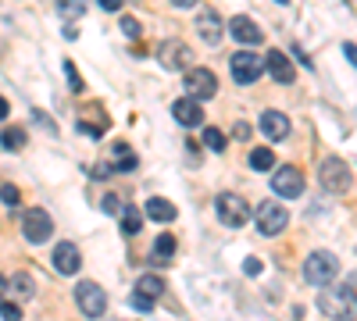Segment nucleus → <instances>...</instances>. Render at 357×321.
I'll list each match as a JSON object with an SVG mask.
<instances>
[{
    "label": "nucleus",
    "mask_w": 357,
    "mask_h": 321,
    "mask_svg": "<svg viewBox=\"0 0 357 321\" xmlns=\"http://www.w3.org/2000/svg\"><path fill=\"white\" fill-rule=\"evenodd\" d=\"M336 275H340V257L329 253V250H314V253L304 260V279H307L311 285H329Z\"/></svg>",
    "instance_id": "obj_1"
},
{
    "label": "nucleus",
    "mask_w": 357,
    "mask_h": 321,
    "mask_svg": "<svg viewBox=\"0 0 357 321\" xmlns=\"http://www.w3.org/2000/svg\"><path fill=\"white\" fill-rule=\"evenodd\" d=\"M215 211H218V221L229 225V228H243L250 221V203L240 193H218Z\"/></svg>",
    "instance_id": "obj_2"
},
{
    "label": "nucleus",
    "mask_w": 357,
    "mask_h": 321,
    "mask_svg": "<svg viewBox=\"0 0 357 321\" xmlns=\"http://www.w3.org/2000/svg\"><path fill=\"white\" fill-rule=\"evenodd\" d=\"M318 182L329 189V193L343 196V193L354 186V179H350V164H343V157H325L321 168H318Z\"/></svg>",
    "instance_id": "obj_3"
},
{
    "label": "nucleus",
    "mask_w": 357,
    "mask_h": 321,
    "mask_svg": "<svg viewBox=\"0 0 357 321\" xmlns=\"http://www.w3.org/2000/svg\"><path fill=\"white\" fill-rule=\"evenodd\" d=\"M286 225H289V214L282 203H272V200L257 203V232L261 236H279V232H286Z\"/></svg>",
    "instance_id": "obj_4"
},
{
    "label": "nucleus",
    "mask_w": 357,
    "mask_h": 321,
    "mask_svg": "<svg viewBox=\"0 0 357 321\" xmlns=\"http://www.w3.org/2000/svg\"><path fill=\"white\" fill-rule=\"evenodd\" d=\"M183 86H186V93H190L193 100H211V97L218 93V79H215L211 68H193V65H190Z\"/></svg>",
    "instance_id": "obj_5"
},
{
    "label": "nucleus",
    "mask_w": 357,
    "mask_h": 321,
    "mask_svg": "<svg viewBox=\"0 0 357 321\" xmlns=\"http://www.w3.org/2000/svg\"><path fill=\"white\" fill-rule=\"evenodd\" d=\"M75 304L86 318H104L107 311V293L97 285V282H79L75 285Z\"/></svg>",
    "instance_id": "obj_6"
},
{
    "label": "nucleus",
    "mask_w": 357,
    "mask_h": 321,
    "mask_svg": "<svg viewBox=\"0 0 357 321\" xmlns=\"http://www.w3.org/2000/svg\"><path fill=\"white\" fill-rule=\"evenodd\" d=\"M229 68H232V79L240 82V86H250V82H257L264 75V61H261L257 54H250V50L232 54L229 57Z\"/></svg>",
    "instance_id": "obj_7"
},
{
    "label": "nucleus",
    "mask_w": 357,
    "mask_h": 321,
    "mask_svg": "<svg viewBox=\"0 0 357 321\" xmlns=\"http://www.w3.org/2000/svg\"><path fill=\"white\" fill-rule=\"evenodd\" d=\"M158 61H161V68H168V72H186V68L193 65V50H190L183 40H165V43L158 47Z\"/></svg>",
    "instance_id": "obj_8"
},
{
    "label": "nucleus",
    "mask_w": 357,
    "mask_h": 321,
    "mask_svg": "<svg viewBox=\"0 0 357 321\" xmlns=\"http://www.w3.org/2000/svg\"><path fill=\"white\" fill-rule=\"evenodd\" d=\"M318 307H321L325 318H354V275L347 279V289H340V297L321 293Z\"/></svg>",
    "instance_id": "obj_9"
},
{
    "label": "nucleus",
    "mask_w": 357,
    "mask_h": 321,
    "mask_svg": "<svg viewBox=\"0 0 357 321\" xmlns=\"http://www.w3.org/2000/svg\"><path fill=\"white\" fill-rule=\"evenodd\" d=\"M50 232H54V221L43 208H29V214L22 218V236L29 243H47L50 240Z\"/></svg>",
    "instance_id": "obj_10"
},
{
    "label": "nucleus",
    "mask_w": 357,
    "mask_h": 321,
    "mask_svg": "<svg viewBox=\"0 0 357 321\" xmlns=\"http://www.w3.org/2000/svg\"><path fill=\"white\" fill-rule=\"evenodd\" d=\"M50 265H54L57 275H79L82 253H79L75 243H57V246H54V257H50Z\"/></svg>",
    "instance_id": "obj_11"
},
{
    "label": "nucleus",
    "mask_w": 357,
    "mask_h": 321,
    "mask_svg": "<svg viewBox=\"0 0 357 321\" xmlns=\"http://www.w3.org/2000/svg\"><path fill=\"white\" fill-rule=\"evenodd\" d=\"M272 189L279 193V196H286V200H293V196H301L304 193V175H301V168H279L275 175H272Z\"/></svg>",
    "instance_id": "obj_12"
},
{
    "label": "nucleus",
    "mask_w": 357,
    "mask_h": 321,
    "mask_svg": "<svg viewBox=\"0 0 357 321\" xmlns=\"http://www.w3.org/2000/svg\"><path fill=\"white\" fill-rule=\"evenodd\" d=\"M197 33L204 36L207 47H218V43H222V33H225V22L218 18V11L200 8V15H197Z\"/></svg>",
    "instance_id": "obj_13"
},
{
    "label": "nucleus",
    "mask_w": 357,
    "mask_h": 321,
    "mask_svg": "<svg viewBox=\"0 0 357 321\" xmlns=\"http://www.w3.org/2000/svg\"><path fill=\"white\" fill-rule=\"evenodd\" d=\"M229 36H232V40H240L243 47H257V43L264 40V33L257 29V22H254V18H247V15L229 18Z\"/></svg>",
    "instance_id": "obj_14"
},
{
    "label": "nucleus",
    "mask_w": 357,
    "mask_h": 321,
    "mask_svg": "<svg viewBox=\"0 0 357 321\" xmlns=\"http://www.w3.org/2000/svg\"><path fill=\"white\" fill-rule=\"evenodd\" d=\"M264 72H272V79L282 82V86L296 79V68H293V61H289L282 50H268V57H264Z\"/></svg>",
    "instance_id": "obj_15"
},
{
    "label": "nucleus",
    "mask_w": 357,
    "mask_h": 321,
    "mask_svg": "<svg viewBox=\"0 0 357 321\" xmlns=\"http://www.w3.org/2000/svg\"><path fill=\"white\" fill-rule=\"evenodd\" d=\"M107 111H104V104H89L86 111H82V122H79V129L82 132H89V136H104L107 132Z\"/></svg>",
    "instance_id": "obj_16"
},
{
    "label": "nucleus",
    "mask_w": 357,
    "mask_h": 321,
    "mask_svg": "<svg viewBox=\"0 0 357 321\" xmlns=\"http://www.w3.org/2000/svg\"><path fill=\"white\" fill-rule=\"evenodd\" d=\"M172 114H175V122H178V125H186V129L200 125V118H204V111H200V100H193V97H183V100H175V104H172Z\"/></svg>",
    "instance_id": "obj_17"
},
{
    "label": "nucleus",
    "mask_w": 357,
    "mask_h": 321,
    "mask_svg": "<svg viewBox=\"0 0 357 321\" xmlns=\"http://www.w3.org/2000/svg\"><path fill=\"white\" fill-rule=\"evenodd\" d=\"M261 132L268 139H286L289 136V118H286L282 111H264L261 114Z\"/></svg>",
    "instance_id": "obj_18"
},
{
    "label": "nucleus",
    "mask_w": 357,
    "mask_h": 321,
    "mask_svg": "<svg viewBox=\"0 0 357 321\" xmlns=\"http://www.w3.org/2000/svg\"><path fill=\"white\" fill-rule=\"evenodd\" d=\"M143 211H146V218H154V221H161V225H165V221H175V214H178L175 203H168L165 196H151V200L143 203Z\"/></svg>",
    "instance_id": "obj_19"
},
{
    "label": "nucleus",
    "mask_w": 357,
    "mask_h": 321,
    "mask_svg": "<svg viewBox=\"0 0 357 321\" xmlns=\"http://www.w3.org/2000/svg\"><path fill=\"white\" fill-rule=\"evenodd\" d=\"M175 236L172 232H161L158 236V243H154V253H151V265L154 268H165V265H172V253H175Z\"/></svg>",
    "instance_id": "obj_20"
},
{
    "label": "nucleus",
    "mask_w": 357,
    "mask_h": 321,
    "mask_svg": "<svg viewBox=\"0 0 357 321\" xmlns=\"http://www.w3.org/2000/svg\"><path fill=\"white\" fill-rule=\"evenodd\" d=\"M139 161H136V154L129 150V143H114V150H111V168L114 171H132Z\"/></svg>",
    "instance_id": "obj_21"
},
{
    "label": "nucleus",
    "mask_w": 357,
    "mask_h": 321,
    "mask_svg": "<svg viewBox=\"0 0 357 321\" xmlns=\"http://www.w3.org/2000/svg\"><path fill=\"white\" fill-rule=\"evenodd\" d=\"M82 15H86V0H57V18L79 22Z\"/></svg>",
    "instance_id": "obj_22"
},
{
    "label": "nucleus",
    "mask_w": 357,
    "mask_h": 321,
    "mask_svg": "<svg viewBox=\"0 0 357 321\" xmlns=\"http://www.w3.org/2000/svg\"><path fill=\"white\" fill-rule=\"evenodd\" d=\"M136 293H146V297L158 300V297L165 293V279H161V275H143V279L136 282Z\"/></svg>",
    "instance_id": "obj_23"
},
{
    "label": "nucleus",
    "mask_w": 357,
    "mask_h": 321,
    "mask_svg": "<svg viewBox=\"0 0 357 321\" xmlns=\"http://www.w3.org/2000/svg\"><path fill=\"white\" fill-rule=\"evenodd\" d=\"M118 214H122V232H126V236H136V232H139V225H143V214H139V208H122Z\"/></svg>",
    "instance_id": "obj_24"
},
{
    "label": "nucleus",
    "mask_w": 357,
    "mask_h": 321,
    "mask_svg": "<svg viewBox=\"0 0 357 321\" xmlns=\"http://www.w3.org/2000/svg\"><path fill=\"white\" fill-rule=\"evenodd\" d=\"M250 168H257V171L275 168V154L268 150V147H254V150H250Z\"/></svg>",
    "instance_id": "obj_25"
},
{
    "label": "nucleus",
    "mask_w": 357,
    "mask_h": 321,
    "mask_svg": "<svg viewBox=\"0 0 357 321\" xmlns=\"http://www.w3.org/2000/svg\"><path fill=\"white\" fill-rule=\"evenodd\" d=\"M8 289H11V293H18V297H33V289H36V285H33V279H29L25 272H18V275L8 282Z\"/></svg>",
    "instance_id": "obj_26"
},
{
    "label": "nucleus",
    "mask_w": 357,
    "mask_h": 321,
    "mask_svg": "<svg viewBox=\"0 0 357 321\" xmlns=\"http://www.w3.org/2000/svg\"><path fill=\"white\" fill-rule=\"evenodd\" d=\"M204 143H207L215 154H222V150H225V132H222V129H204Z\"/></svg>",
    "instance_id": "obj_27"
},
{
    "label": "nucleus",
    "mask_w": 357,
    "mask_h": 321,
    "mask_svg": "<svg viewBox=\"0 0 357 321\" xmlns=\"http://www.w3.org/2000/svg\"><path fill=\"white\" fill-rule=\"evenodd\" d=\"M4 147L8 150H22L25 147V132L22 129H4Z\"/></svg>",
    "instance_id": "obj_28"
},
{
    "label": "nucleus",
    "mask_w": 357,
    "mask_h": 321,
    "mask_svg": "<svg viewBox=\"0 0 357 321\" xmlns=\"http://www.w3.org/2000/svg\"><path fill=\"white\" fill-rule=\"evenodd\" d=\"M0 200H4V208H18V200H22L18 186H0Z\"/></svg>",
    "instance_id": "obj_29"
},
{
    "label": "nucleus",
    "mask_w": 357,
    "mask_h": 321,
    "mask_svg": "<svg viewBox=\"0 0 357 321\" xmlns=\"http://www.w3.org/2000/svg\"><path fill=\"white\" fill-rule=\"evenodd\" d=\"M65 75H68V86H72V93H82L86 86H82V79H79V72H75V65L72 61H65Z\"/></svg>",
    "instance_id": "obj_30"
},
{
    "label": "nucleus",
    "mask_w": 357,
    "mask_h": 321,
    "mask_svg": "<svg viewBox=\"0 0 357 321\" xmlns=\"http://www.w3.org/2000/svg\"><path fill=\"white\" fill-rule=\"evenodd\" d=\"M129 304H132L136 311H143V314H146V311H154V297H146V293H132Z\"/></svg>",
    "instance_id": "obj_31"
},
{
    "label": "nucleus",
    "mask_w": 357,
    "mask_h": 321,
    "mask_svg": "<svg viewBox=\"0 0 357 321\" xmlns=\"http://www.w3.org/2000/svg\"><path fill=\"white\" fill-rule=\"evenodd\" d=\"M122 33H126L129 40H139V36H143V29H139V22H136V18H129V15H126V18H122Z\"/></svg>",
    "instance_id": "obj_32"
},
{
    "label": "nucleus",
    "mask_w": 357,
    "mask_h": 321,
    "mask_svg": "<svg viewBox=\"0 0 357 321\" xmlns=\"http://www.w3.org/2000/svg\"><path fill=\"white\" fill-rule=\"evenodd\" d=\"M100 208H104L107 214H118V211H122V200H118L114 193H107V196H104V203H100Z\"/></svg>",
    "instance_id": "obj_33"
},
{
    "label": "nucleus",
    "mask_w": 357,
    "mask_h": 321,
    "mask_svg": "<svg viewBox=\"0 0 357 321\" xmlns=\"http://www.w3.org/2000/svg\"><path fill=\"white\" fill-rule=\"evenodd\" d=\"M0 314H4V318H22V307L11 304V300H0Z\"/></svg>",
    "instance_id": "obj_34"
},
{
    "label": "nucleus",
    "mask_w": 357,
    "mask_h": 321,
    "mask_svg": "<svg viewBox=\"0 0 357 321\" xmlns=\"http://www.w3.org/2000/svg\"><path fill=\"white\" fill-rule=\"evenodd\" d=\"M261 268H264V265H261L257 257H247V265H243V275H261Z\"/></svg>",
    "instance_id": "obj_35"
},
{
    "label": "nucleus",
    "mask_w": 357,
    "mask_h": 321,
    "mask_svg": "<svg viewBox=\"0 0 357 321\" xmlns=\"http://www.w3.org/2000/svg\"><path fill=\"white\" fill-rule=\"evenodd\" d=\"M111 175H114V168H111V164H97V168H93V179H100V182H104V179H111Z\"/></svg>",
    "instance_id": "obj_36"
},
{
    "label": "nucleus",
    "mask_w": 357,
    "mask_h": 321,
    "mask_svg": "<svg viewBox=\"0 0 357 321\" xmlns=\"http://www.w3.org/2000/svg\"><path fill=\"white\" fill-rule=\"evenodd\" d=\"M97 4H100V8H107V11H118V8L126 4V0H97Z\"/></svg>",
    "instance_id": "obj_37"
},
{
    "label": "nucleus",
    "mask_w": 357,
    "mask_h": 321,
    "mask_svg": "<svg viewBox=\"0 0 357 321\" xmlns=\"http://www.w3.org/2000/svg\"><path fill=\"white\" fill-rule=\"evenodd\" d=\"M36 125H43V129H50V132H54V125H50V118H47L43 111H36Z\"/></svg>",
    "instance_id": "obj_38"
},
{
    "label": "nucleus",
    "mask_w": 357,
    "mask_h": 321,
    "mask_svg": "<svg viewBox=\"0 0 357 321\" xmlns=\"http://www.w3.org/2000/svg\"><path fill=\"white\" fill-rule=\"evenodd\" d=\"M343 54H347V61L354 65V57H357V47H354V43H343Z\"/></svg>",
    "instance_id": "obj_39"
},
{
    "label": "nucleus",
    "mask_w": 357,
    "mask_h": 321,
    "mask_svg": "<svg viewBox=\"0 0 357 321\" xmlns=\"http://www.w3.org/2000/svg\"><path fill=\"white\" fill-rule=\"evenodd\" d=\"M8 114H11V104H8L4 97H0V122H4V118H8Z\"/></svg>",
    "instance_id": "obj_40"
},
{
    "label": "nucleus",
    "mask_w": 357,
    "mask_h": 321,
    "mask_svg": "<svg viewBox=\"0 0 357 321\" xmlns=\"http://www.w3.org/2000/svg\"><path fill=\"white\" fill-rule=\"evenodd\" d=\"M193 4H200V0H172V8H193Z\"/></svg>",
    "instance_id": "obj_41"
},
{
    "label": "nucleus",
    "mask_w": 357,
    "mask_h": 321,
    "mask_svg": "<svg viewBox=\"0 0 357 321\" xmlns=\"http://www.w3.org/2000/svg\"><path fill=\"white\" fill-rule=\"evenodd\" d=\"M4 297H8V279L0 275V300H4Z\"/></svg>",
    "instance_id": "obj_42"
},
{
    "label": "nucleus",
    "mask_w": 357,
    "mask_h": 321,
    "mask_svg": "<svg viewBox=\"0 0 357 321\" xmlns=\"http://www.w3.org/2000/svg\"><path fill=\"white\" fill-rule=\"evenodd\" d=\"M279 4H289V0H279Z\"/></svg>",
    "instance_id": "obj_43"
}]
</instances>
